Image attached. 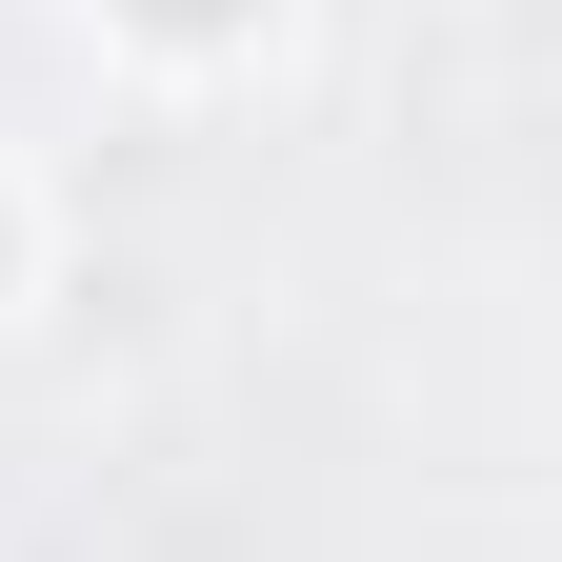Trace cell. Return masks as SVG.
<instances>
[{"label": "cell", "mask_w": 562, "mask_h": 562, "mask_svg": "<svg viewBox=\"0 0 562 562\" xmlns=\"http://www.w3.org/2000/svg\"><path fill=\"white\" fill-rule=\"evenodd\" d=\"M140 21H241V0H140Z\"/></svg>", "instance_id": "6da1fadb"}]
</instances>
